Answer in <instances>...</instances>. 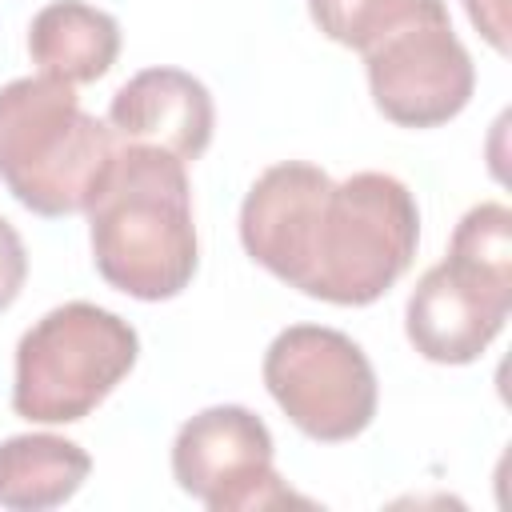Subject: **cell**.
<instances>
[{
    "label": "cell",
    "instance_id": "obj_1",
    "mask_svg": "<svg viewBox=\"0 0 512 512\" xmlns=\"http://www.w3.org/2000/svg\"><path fill=\"white\" fill-rule=\"evenodd\" d=\"M96 272L124 296L172 300L196 272V224L188 164L140 144H116V160L88 208Z\"/></svg>",
    "mask_w": 512,
    "mask_h": 512
},
{
    "label": "cell",
    "instance_id": "obj_2",
    "mask_svg": "<svg viewBox=\"0 0 512 512\" xmlns=\"http://www.w3.org/2000/svg\"><path fill=\"white\" fill-rule=\"evenodd\" d=\"M112 160V128L80 108L72 84L20 76L0 88V180L28 212H88Z\"/></svg>",
    "mask_w": 512,
    "mask_h": 512
},
{
    "label": "cell",
    "instance_id": "obj_3",
    "mask_svg": "<svg viewBox=\"0 0 512 512\" xmlns=\"http://www.w3.org/2000/svg\"><path fill=\"white\" fill-rule=\"evenodd\" d=\"M416 244L420 212L408 184L388 172H352L324 192L292 288L324 304L364 308L412 268Z\"/></svg>",
    "mask_w": 512,
    "mask_h": 512
},
{
    "label": "cell",
    "instance_id": "obj_4",
    "mask_svg": "<svg viewBox=\"0 0 512 512\" xmlns=\"http://www.w3.org/2000/svg\"><path fill=\"white\" fill-rule=\"evenodd\" d=\"M140 336L88 300L44 312L16 344L12 408L32 424H76L132 372Z\"/></svg>",
    "mask_w": 512,
    "mask_h": 512
},
{
    "label": "cell",
    "instance_id": "obj_5",
    "mask_svg": "<svg viewBox=\"0 0 512 512\" xmlns=\"http://www.w3.org/2000/svg\"><path fill=\"white\" fill-rule=\"evenodd\" d=\"M264 388L320 444L360 436L376 416V372L364 348L324 324H292L264 352Z\"/></svg>",
    "mask_w": 512,
    "mask_h": 512
},
{
    "label": "cell",
    "instance_id": "obj_6",
    "mask_svg": "<svg viewBox=\"0 0 512 512\" xmlns=\"http://www.w3.org/2000/svg\"><path fill=\"white\" fill-rule=\"evenodd\" d=\"M172 476L180 492L208 512L316 508L272 468L268 424L240 404H216L180 424L172 440Z\"/></svg>",
    "mask_w": 512,
    "mask_h": 512
},
{
    "label": "cell",
    "instance_id": "obj_7",
    "mask_svg": "<svg viewBox=\"0 0 512 512\" xmlns=\"http://www.w3.org/2000/svg\"><path fill=\"white\" fill-rule=\"evenodd\" d=\"M368 92L384 120L400 128H436L464 112L476 68L452 20H416L364 52Z\"/></svg>",
    "mask_w": 512,
    "mask_h": 512
},
{
    "label": "cell",
    "instance_id": "obj_8",
    "mask_svg": "<svg viewBox=\"0 0 512 512\" xmlns=\"http://www.w3.org/2000/svg\"><path fill=\"white\" fill-rule=\"evenodd\" d=\"M116 144L160 148L184 164L200 160L212 144L216 108L212 92L184 68H144L108 104L104 120Z\"/></svg>",
    "mask_w": 512,
    "mask_h": 512
},
{
    "label": "cell",
    "instance_id": "obj_9",
    "mask_svg": "<svg viewBox=\"0 0 512 512\" xmlns=\"http://www.w3.org/2000/svg\"><path fill=\"white\" fill-rule=\"evenodd\" d=\"M512 304L460 276L448 260L432 264L404 308L408 344L432 364H472L500 336Z\"/></svg>",
    "mask_w": 512,
    "mask_h": 512
},
{
    "label": "cell",
    "instance_id": "obj_10",
    "mask_svg": "<svg viewBox=\"0 0 512 512\" xmlns=\"http://www.w3.org/2000/svg\"><path fill=\"white\" fill-rule=\"evenodd\" d=\"M328 188H332V176L304 160L272 164L248 188L240 208V244L276 280L296 284L304 248Z\"/></svg>",
    "mask_w": 512,
    "mask_h": 512
},
{
    "label": "cell",
    "instance_id": "obj_11",
    "mask_svg": "<svg viewBox=\"0 0 512 512\" xmlns=\"http://www.w3.org/2000/svg\"><path fill=\"white\" fill-rule=\"evenodd\" d=\"M28 56L40 76L60 84H92L120 56V24L84 0H52L28 24Z\"/></svg>",
    "mask_w": 512,
    "mask_h": 512
},
{
    "label": "cell",
    "instance_id": "obj_12",
    "mask_svg": "<svg viewBox=\"0 0 512 512\" xmlns=\"http://www.w3.org/2000/svg\"><path fill=\"white\" fill-rule=\"evenodd\" d=\"M92 460L76 440L28 432L0 440V508L44 512L80 492Z\"/></svg>",
    "mask_w": 512,
    "mask_h": 512
},
{
    "label": "cell",
    "instance_id": "obj_13",
    "mask_svg": "<svg viewBox=\"0 0 512 512\" xmlns=\"http://www.w3.org/2000/svg\"><path fill=\"white\" fill-rule=\"evenodd\" d=\"M460 276L512 304V212L500 200L468 208L452 232L448 256Z\"/></svg>",
    "mask_w": 512,
    "mask_h": 512
},
{
    "label": "cell",
    "instance_id": "obj_14",
    "mask_svg": "<svg viewBox=\"0 0 512 512\" xmlns=\"http://www.w3.org/2000/svg\"><path fill=\"white\" fill-rule=\"evenodd\" d=\"M308 16L332 44L364 56L416 20H444L448 8L444 0H308Z\"/></svg>",
    "mask_w": 512,
    "mask_h": 512
},
{
    "label": "cell",
    "instance_id": "obj_15",
    "mask_svg": "<svg viewBox=\"0 0 512 512\" xmlns=\"http://www.w3.org/2000/svg\"><path fill=\"white\" fill-rule=\"evenodd\" d=\"M28 280V252L20 232L0 216V308H12Z\"/></svg>",
    "mask_w": 512,
    "mask_h": 512
},
{
    "label": "cell",
    "instance_id": "obj_16",
    "mask_svg": "<svg viewBox=\"0 0 512 512\" xmlns=\"http://www.w3.org/2000/svg\"><path fill=\"white\" fill-rule=\"evenodd\" d=\"M472 28L500 52L508 56V0H464Z\"/></svg>",
    "mask_w": 512,
    "mask_h": 512
}]
</instances>
